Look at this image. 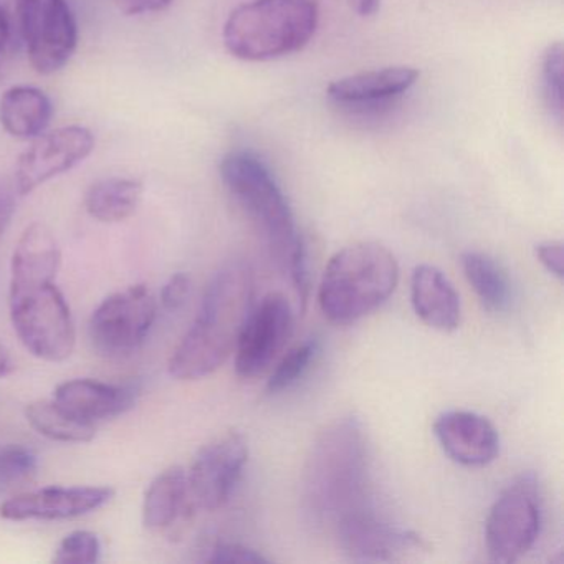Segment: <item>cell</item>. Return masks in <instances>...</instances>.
Masks as SVG:
<instances>
[{"instance_id": "23", "label": "cell", "mask_w": 564, "mask_h": 564, "mask_svg": "<svg viewBox=\"0 0 564 564\" xmlns=\"http://www.w3.org/2000/svg\"><path fill=\"white\" fill-rule=\"evenodd\" d=\"M460 263L468 285L474 289L485 310L505 313L510 308L513 302V286L497 260L487 253L468 250L462 253Z\"/></svg>"}, {"instance_id": "14", "label": "cell", "mask_w": 564, "mask_h": 564, "mask_svg": "<svg viewBox=\"0 0 564 564\" xmlns=\"http://www.w3.org/2000/svg\"><path fill=\"white\" fill-rule=\"evenodd\" d=\"M332 531L343 553L352 560H394L422 546L417 533L381 520L372 510L346 518Z\"/></svg>"}, {"instance_id": "12", "label": "cell", "mask_w": 564, "mask_h": 564, "mask_svg": "<svg viewBox=\"0 0 564 564\" xmlns=\"http://www.w3.org/2000/svg\"><path fill=\"white\" fill-rule=\"evenodd\" d=\"M95 138L88 128L65 127L34 138L28 151L19 158L15 183L22 196L67 171L74 170L90 156Z\"/></svg>"}, {"instance_id": "8", "label": "cell", "mask_w": 564, "mask_h": 564, "mask_svg": "<svg viewBox=\"0 0 564 564\" xmlns=\"http://www.w3.org/2000/svg\"><path fill=\"white\" fill-rule=\"evenodd\" d=\"M156 313V299L144 283L113 293L100 303L88 323L91 345L110 358L131 355L143 345Z\"/></svg>"}, {"instance_id": "6", "label": "cell", "mask_w": 564, "mask_h": 564, "mask_svg": "<svg viewBox=\"0 0 564 564\" xmlns=\"http://www.w3.org/2000/svg\"><path fill=\"white\" fill-rule=\"evenodd\" d=\"M12 325L22 345L44 361H65L74 352V316L55 280L11 283Z\"/></svg>"}, {"instance_id": "32", "label": "cell", "mask_w": 564, "mask_h": 564, "mask_svg": "<svg viewBox=\"0 0 564 564\" xmlns=\"http://www.w3.org/2000/svg\"><path fill=\"white\" fill-rule=\"evenodd\" d=\"M113 2L127 15L153 14L173 4V0H113Z\"/></svg>"}, {"instance_id": "27", "label": "cell", "mask_w": 564, "mask_h": 564, "mask_svg": "<svg viewBox=\"0 0 564 564\" xmlns=\"http://www.w3.org/2000/svg\"><path fill=\"white\" fill-rule=\"evenodd\" d=\"M543 91L547 108L556 120H563V45H551L543 58Z\"/></svg>"}, {"instance_id": "18", "label": "cell", "mask_w": 564, "mask_h": 564, "mask_svg": "<svg viewBox=\"0 0 564 564\" xmlns=\"http://www.w3.org/2000/svg\"><path fill=\"white\" fill-rule=\"evenodd\" d=\"M419 77L421 74L411 67L362 72L333 82L328 87V97L341 105L378 104L401 97L417 84Z\"/></svg>"}, {"instance_id": "35", "label": "cell", "mask_w": 564, "mask_h": 564, "mask_svg": "<svg viewBox=\"0 0 564 564\" xmlns=\"http://www.w3.org/2000/svg\"><path fill=\"white\" fill-rule=\"evenodd\" d=\"M12 368H14V365H12L9 349L0 343V378H6V376L11 375Z\"/></svg>"}, {"instance_id": "7", "label": "cell", "mask_w": 564, "mask_h": 564, "mask_svg": "<svg viewBox=\"0 0 564 564\" xmlns=\"http://www.w3.org/2000/svg\"><path fill=\"white\" fill-rule=\"evenodd\" d=\"M543 508L536 475L523 474L491 505L485 546L494 563L510 564L528 553L541 533Z\"/></svg>"}, {"instance_id": "26", "label": "cell", "mask_w": 564, "mask_h": 564, "mask_svg": "<svg viewBox=\"0 0 564 564\" xmlns=\"http://www.w3.org/2000/svg\"><path fill=\"white\" fill-rule=\"evenodd\" d=\"M101 543L97 534L87 530L67 534L55 551L57 564H95L100 561Z\"/></svg>"}, {"instance_id": "25", "label": "cell", "mask_w": 564, "mask_h": 564, "mask_svg": "<svg viewBox=\"0 0 564 564\" xmlns=\"http://www.w3.org/2000/svg\"><path fill=\"white\" fill-rule=\"evenodd\" d=\"M319 352V341L308 338L290 348L280 359L267 381V394L276 395L289 391L308 372Z\"/></svg>"}, {"instance_id": "30", "label": "cell", "mask_w": 564, "mask_h": 564, "mask_svg": "<svg viewBox=\"0 0 564 564\" xmlns=\"http://www.w3.org/2000/svg\"><path fill=\"white\" fill-rule=\"evenodd\" d=\"M191 292V279L186 273H174L161 290V303L170 312H176L186 303Z\"/></svg>"}, {"instance_id": "20", "label": "cell", "mask_w": 564, "mask_h": 564, "mask_svg": "<svg viewBox=\"0 0 564 564\" xmlns=\"http://www.w3.org/2000/svg\"><path fill=\"white\" fill-rule=\"evenodd\" d=\"M54 117L51 98L35 87L11 88L0 98V124L11 137L34 140L45 133Z\"/></svg>"}, {"instance_id": "19", "label": "cell", "mask_w": 564, "mask_h": 564, "mask_svg": "<svg viewBox=\"0 0 564 564\" xmlns=\"http://www.w3.org/2000/svg\"><path fill=\"white\" fill-rule=\"evenodd\" d=\"M61 263V247L52 230L44 224H32L15 246L11 283L55 280Z\"/></svg>"}, {"instance_id": "28", "label": "cell", "mask_w": 564, "mask_h": 564, "mask_svg": "<svg viewBox=\"0 0 564 564\" xmlns=\"http://www.w3.org/2000/svg\"><path fill=\"white\" fill-rule=\"evenodd\" d=\"M37 455L24 445H9L0 451V488L28 480L37 470Z\"/></svg>"}, {"instance_id": "36", "label": "cell", "mask_w": 564, "mask_h": 564, "mask_svg": "<svg viewBox=\"0 0 564 564\" xmlns=\"http://www.w3.org/2000/svg\"><path fill=\"white\" fill-rule=\"evenodd\" d=\"M9 39V22L8 18H6L4 11L0 8V54L4 51L6 44H8Z\"/></svg>"}, {"instance_id": "33", "label": "cell", "mask_w": 564, "mask_h": 564, "mask_svg": "<svg viewBox=\"0 0 564 564\" xmlns=\"http://www.w3.org/2000/svg\"><path fill=\"white\" fill-rule=\"evenodd\" d=\"M14 199L9 194L0 193V236L6 232L14 216Z\"/></svg>"}, {"instance_id": "1", "label": "cell", "mask_w": 564, "mask_h": 564, "mask_svg": "<svg viewBox=\"0 0 564 564\" xmlns=\"http://www.w3.org/2000/svg\"><path fill=\"white\" fill-rule=\"evenodd\" d=\"M302 497L313 520L332 530L372 510L368 438L358 419H338L316 437L303 468Z\"/></svg>"}, {"instance_id": "17", "label": "cell", "mask_w": 564, "mask_h": 564, "mask_svg": "<svg viewBox=\"0 0 564 564\" xmlns=\"http://www.w3.org/2000/svg\"><path fill=\"white\" fill-rule=\"evenodd\" d=\"M411 303L417 318L429 328L451 333L460 326V296L437 267H415L411 275Z\"/></svg>"}, {"instance_id": "4", "label": "cell", "mask_w": 564, "mask_h": 564, "mask_svg": "<svg viewBox=\"0 0 564 564\" xmlns=\"http://www.w3.org/2000/svg\"><path fill=\"white\" fill-rule=\"evenodd\" d=\"M394 253L378 242H358L329 259L318 289L323 315L336 325H351L381 308L398 289Z\"/></svg>"}, {"instance_id": "5", "label": "cell", "mask_w": 564, "mask_h": 564, "mask_svg": "<svg viewBox=\"0 0 564 564\" xmlns=\"http://www.w3.org/2000/svg\"><path fill=\"white\" fill-rule=\"evenodd\" d=\"M318 21L315 0H252L230 12L224 45L239 61H275L305 48Z\"/></svg>"}, {"instance_id": "15", "label": "cell", "mask_w": 564, "mask_h": 564, "mask_svg": "<svg viewBox=\"0 0 564 564\" xmlns=\"http://www.w3.org/2000/svg\"><path fill=\"white\" fill-rule=\"evenodd\" d=\"M434 435L442 451L464 467H485L500 454L497 429L477 412H442L435 419Z\"/></svg>"}, {"instance_id": "13", "label": "cell", "mask_w": 564, "mask_h": 564, "mask_svg": "<svg viewBox=\"0 0 564 564\" xmlns=\"http://www.w3.org/2000/svg\"><path fill=\"white\" fill-rule=\"evenodd\" d=\"M111 487H47L18 495L0 505V517L9 521L72 520L113 500Z\"/></svg>"}, {"instance_id": "2", "label": "cell", "mask_w": 564, "mask_h": 564, "mask_svg": "<svg viewBox=\"0 0 564 564\" xmlns=\"http://www.w3.org/2000/svg\"><path fill=\"white\" fill-rule=\"evenodd\" d=\"M253 272L243 260H230L207 285L199 315L174 348L170 372L197 381L226 365L253 308Z\"/></svg>"}, {"instance_id": "10", "label": "cell", "mask_w": 564, "mask_h": 564, "mask_svg": "<svg viewBox=\"0 0 564 564\" xmlns=\"http://www.w3.org/2000/svg\"><path fill=\"white\" fill-rule=\"evenodd\" d=\"M249 462V445L240 432L229 431L207 442L187 470L191 508L214 511L232 497Z\"/></svg>"}, {"instance_id": "21", "label": "cell", "mask_w": 564, "mask_h": 564, "mask_svg": "<svg viewBox=\"0 0 564 564\" xmlns=\"http://www.w3.org/2000/svg\"><path fill=\"white\" fill-rule=\"evenodd\" d=\"M187 510H193L187 491V471L181 465H173L151 481L144 495V527L150 530L173 527Z\"/></svg>"}, {"instance_id": "22", "label": "cell", "mask_w": 564, "mask_h": 564, "mask_svg": "<svg viewBox=\"0 0 564 564\" xmlns=\"http://www.w3.org/2000/svg\"><path fill=\"white\" fill-rule=\"evenodd\" d=\"M143 193V183L133 177H107L88 187L85 207L100 223H123L137 213Z\"/></svg>"}, {"instance_id": "3", "label": "cell", "mask_w": 564, "mask_h": 564, "mask_svg": "<svg viewBox=\"0 0 564 564\" xmlns=\"http://www.w3.org/2000/svg\"><path fill=\"white\" fill-rule=\"evenodd\" d=\"M220 177L230 196L253 220L269 243L276 265L289 275L300 302L308 300L306 250L285 194L260 158L232 151L220 161Z\"/></svg>"}, {"instance_id": "34", "label": "cell", "mask_w": 564, "mask_h": 564, "mask_svg": "<svg viewBox=\"0 0 564 564\" xmlns=\"http://www.w3.org/2000/svg\"><path fill=\"white\" fill-rule=\"evenodd\" d=\"M348 4L361 18H372L381 9V0H348Z\"/></svg>"}, {"instance_id": "24", "label": "cell", "mask_w": 564, "mask_h": 564, "mask_svg": "<svg viewBox=\"0 0 564 564\" xmlns=\"http://www.w3.org/2000/svg\"><path fill=\"white\" fill-rule=\"evenodd\" d=\"M29 424L51 441L65 444H85L97 435V425L88 424L68 414L54 399L35 401L25 409Z\"/></svg>"}, {"instance_id": "9", "label": "cell", "mask_w": 564, "mask_h": 564, "mask_svg": "<svg viewBox=\"0 0 564 564\" xmlns=\"http://www.w3.org/2000/svg\"><path fill=\"white\" fill-rule=\"evenodd\" d=\"M29 61L35 72L52 75L74 57L78 29L65 0H15Z\"/></svg>"}, {"instance_id": "31", "label": "cell", "mask_w": 564, "mask_h": 564, "mask_svg": "<svg viewBox=\"0 0 564 564\" xmlns=\"http://www.w3.org/2000/svg\"><path fill=\"white\" fill-rule=\"evenodd\" d=\"M534 256H536L538 262L546 269L547 273L556 276L557 280H563V242H560V240H546V242L538 243L534 247Z\"/></svg>"}, {"instance_id": "16", "label": "cell", "mask_w": 564, "mask_h": 564, "mask_svg": "<svg viewBox=\"0 0 564 564\" xmlns=\"http://www.w3.org/2000/svg\"><path fill=\"white\" fill-rule=\"evenodd\" d=\"M54 401L74 417L97 425V422L130 411L137 402V391L130 386L74 379L55 389Z\"/></svg>"}, {"instance_id": "29", "label": "cell", "mask_w": 564, "mask_h": 564, "mask_svg": "<svg viewBox=\"0 0 564 564\" xmlns=\"http://www.w3.org/2000/svg\"><path fill=\"white\" fill-rule=\"evenodd\" d=\"M206 563H269L263 554L246 544L232 543V541H219L209 550L204 557Z\"/></svg>"}, {"instance_id": "11", "label": "cell", "mask_w": 564, "mask_h": 564, "mask_svg": "<svg viewBox=\"0 0 564 564\" xmlns=\"http://www.w3.org/2000/svg\"><path fill=\"white\" fill-rule=\"evenodd\" d=\"M293 329V312L282 293H269L253 305L236 351V372L239 378L252 379L265 372L283 351Z\"/></svg>"}]
</instances>
